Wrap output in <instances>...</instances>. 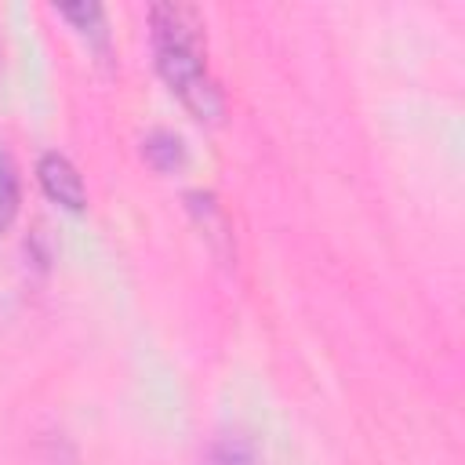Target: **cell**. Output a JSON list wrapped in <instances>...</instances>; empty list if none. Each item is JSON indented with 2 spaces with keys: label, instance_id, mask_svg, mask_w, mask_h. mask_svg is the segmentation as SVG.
<instances>
[{
  "label": "cell",
  "instance_id": "1",
  "mask_svg": "<svg viewBox=\"0 0 465 465\" xmlns=\"http://www.w3.org/2000/svg\"><path fill=\"white\" fill-rule=\"evenodd\" d=\"M149 40L156 73L171 87V94H178V102L196 120H218L225 102L207 62V40L196 11L182 4L149 7Z\"/></svg>",
  "mask_w": 465,
  "mask_h": 465
},
{
  "label": "cell",
  "instance_id": "4",
  "mask_svg": "<svg viewBox=\"0 0 465 465\" xmlns=\"http://www.w3.org/2000/svg\"><path fill=\"white\" fill-rule=\"evenodd\" d=\"M142 156H145L156 171H174V167L185 163V145H182V138L171 134V131H153V134L142 138Z\"/></svg>",
  "mask_w": 465,
  "mask_h": 465
},
{
  "label": "cell",
  "instance_id": "5",
  "mask_svg": "<svg viewBox=\"0 0 465 465\" xmlns=\"http://www.w3.org/2000/svg\"><path fill=\"white\" fill-rule=\"evenodd\" d=\"M65 22H73L84 36H91L102 51H105V44H109V33H105V11L98 7V4H80V7H62L58 11Z\"/></svg>",
  "mask_w": 465,
  "mask_h": 465
},
{
  "label": "cell",
  "instance_id": "3",
  "mask_svg": "<svg viewBox=\"0 0 465 465\" xmlns=\"http://www.w3.org/2000/svg\"><path fill=\"white\" fill-rule=\"evenodd\" d=\"M200 465H262V454L247 432L225 429V432L211 436V443L200 454Z\"/></svg>",
  "mask_w": 465,
  "mask_h": 465
},
{
  "label": "cell",
  "instance_id": "6",
  "mask_svg": "<svg viewBox=\"0 0 465 465\" xmlns=\"http://www.w3.org/2000/svg\"><path fill=\"white\" fill-rule=\"evenodd\" d=\"M15 214H18V167L0 149V232L15 222Z\"/></svg>",
  "mask_w": 465,
  "mask_h": 465
},
{
  "label": "cell",
  "instance_id": "2",
  "mask_svg": "<svg viewBox=\"0 0 465 465\" xmlns=\"http://www.w3.org/2000/svg\"><path fill=\"white\" fill-rule=\"evenodd\" d=\"M36 182L47 193V200H54L65 211H84L87 207V185L76 171V163L62 153H44L36 160Z\"/></svg>",
  "mask_w": 465,
  "mask_h": 465
}]
</instances>
